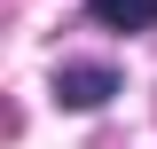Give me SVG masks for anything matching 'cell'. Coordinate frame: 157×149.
<instances>
[{
  "label": "cell",
  "mask_w": 157,
  "mask_h": 149,
  "mask_svg": "<svg viewBox=\"0 0 157 149\" xmlns=\"http://www.w3.org/2000/svg\"><path fill=\"white\" fill-rule=\"evenodd\" d=\"M86 8L110 32H157V0H86Z\"/></svg>",
  "instance_id": "obj_2"
},
{
  "label": "cell",
  "mask_w": 157,
  "mask_h": 149,
  "mask_svg": "<svg viewBox=\"0 0 157 149\" xmlns=\"http://www.w3.org/2000/svg\"><path fill=\"white\" fill-rule=\"evenodd\" d=\"M118 94V71L110 63H63L55 71V102H71V110H102Z\"/></svg>",
  "instance_id": "obj_1"
}]
</instances>
